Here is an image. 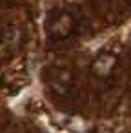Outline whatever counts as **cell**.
<instances>
[{
	"mask_svg": "<svg viewBox=\"0 0 131 133\" xmlns=\"http://www.w3.org/2000/svg\"><path fill=\"white\" fill-rule=\"evenodd\" d=\"M75 28H77V18L67 9L55 11L47 20V35L53 40H64V38L71 37Z\"/></svg>",
	"mask_w": 131,
	"mask_h": 133,
	"instance_id": "obj_1",
	"label": "cell"
},
{
	"mask_svg": "<svg viewBox=\"0 0 131 133\" xmlns=\"http://www.w3.org/2000/svg\"><path fill=\"white\" fill-rule=\"evenodd\" d=\"M118 66V58L113 53H100L91 62V73L96 78H109Z\"/></svg>",
	"mask_w": 131,
	"mask_h": 133,
	"instance_id": "obj_2",
	"label": "cell"
},
{
	"mask_svg": "<svg viewBox=\"0 0 131 133\" xmlns=\"http://www.w3.org/2000/svg\"><path fill=\"white\" fill-rule=\"evenodd\" d=\"M51 84H53L55 89L66 91V89L71 86V75H69L67 71H64V69H58V71L51 77Z\"/></svg>",
	"mask_w": 131,
	"mask_h": 133,
	"instance_id": "obj_3",
	"label": "cell"
},
{
	"mask_svg": "<svg viewBox=\"0 0 131 133\" xmlns=\"http://www.w3.org/2000/svg\"><path fill=\"white\" fill-rule=\"evenodd\" d=\"M127 2H131V0H127Z\"/></svg>",
	"mask_w": 131,
	"mask_h": 133,
	"instance_id": "obj_4",
	"label": "cell"
}]
</instances>
